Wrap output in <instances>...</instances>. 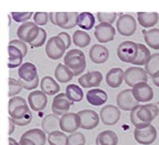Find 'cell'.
<instances>
[{"label":"cell","instance_id":"obj_1","mask_svg":"<svg viewBox=\"0 0 159 145\" xmlns=\"http://www.w3.org/2000/svg\"><path fill=\"white\" fill-rule=\"evenodd\" d=\"M64 65L73 73L74 76L80 75L87 67V61L84 52L80 49H70L63 58Z\"/></svg>","mask_w":159,"mask_h":145},{"label":"cell","instance_id":"obj_2","mask_svg":"<svg viewBox=\"0 0 159 145\" xmlns=\"http://www.w3.org/2000/svg\"><path fill=\"white\" fill-rule=\"evenodd\" d=\"M139 47L134 41H124L119 44L116 53L118 59L126 63H131L136 60Z\"/></svg>","mask_w":159,"mask_h":145},{"label":"cell","instance_id":"obj_3","mask_svg":"<svg viewBox=\"0 0 159 145\" xmlns=\"http://www.w3.org/2000/svg\"><path fill=\"white\" fill-rule=\"evenodd\" d=\"M45 50H46L47 56L49 59L55 61V60L61 59L64 55L66 47L62 39L60 36L55 35V36L50 37L47 41Z\"/></svg>","mask_w":159,"mask_h":145},{"label":"cell","instance_id":"obj_4","mask_svg":"<svg viewBox=\"0 0 159 145\" xmlns=\"http://www.w3.org/2000/svg\"><path fill=\"white\" fill-rule=\"evenodd\" d=\"M136 116L138 119L144 124H151L152 121L158 116L159 102L138 105L136 108Z\"/></svg>","mask_w":159,"mask_h":145},{"label":"cell","instance_id":"obj_5","mask_svg":"<svg viewBox=\"0 0 159 145\" xmlns=\"http://www.w3.org/2000/svg\"><path fill=\"white\" fill-rule=\"evenodd\" d=\"M124 81L129 87L133 88L140 83H147L148 75L144 69L139 66H131L124 72Z\"/></svg>","mask_w":159,"mask_h":145},{"label":"cell","instance_id":"obj_6","mask_svg":"<svg viewBox=\"0 0 159 145\" xmlns=\"http://www.w3.org/2000/svg\"><path fill=\"white\" fill-rule=\"evenodd\" d=\"M116 29L123 36H131L137 30V21L132 15L120 14L116 20Z\"/></svg>","mask_w":159,"mask_h":145},{"label":"cell","instance_id":"obj_7","mask_svg":"<svg viewBox=\"0 0 159 145\" xmlns=\"http://www.w3.org/2000/svg\"><path fill=\"white\" fill-rule=\"evenodd\" d=\"M39 29H40V27H38L34 21L29 20L27 22L21 23L18 27L17 36H18L19 40H20L24 43L31 44L37 37V35L39 34Z\"/></svg>","mask_w":159,"mask_h":145},{"label":"cell","instance_id":"obj_8","mask_svg":"<svg viewBox=\"0 0 159 145\" xmlns=\"http://www.w3.org/2000/svg\"><path fill=\"white\" fill-rule=\"evenodd\" d=\"M80 118V129L86 130H91L98 127L100 123V116L99 115L89 109H85L79 111L77 113Z\"/></svg>","mask_w":159,"mask_h":145},{"label":"cell","instance_id":"obj_9","mask_svg":"<svg viewBox=\"0 0 159 145\" xmlns=\"http://www.w3.org/2000/svg\"><path fill=\"white\" fill-rule=\"evenodd\" d=\"M157 138V129L151 124L148 127L134 130V140L142 145H150Z\"/></svg>","mask_w":159,"mask_h":145},{"label":"cell","instance_id":"obj_10","mask_svg":"<svg viewBox=\"0 0 159 145\" xmlns=\"http://www.w3.org/2000/svg\"><path fill=\"white\" fill-rule=\"evenodd\" d=\"M117 107L123 111H132L135 107L140 105V103L135 100L132 89H124L120 91L116 97Z\"/></svg>","mask_w":159,"mask_h":145},{"label":"cell","instance_id":"obj_11","mask_svg":"<svg viewBox=\"0 0 159 145\" xmlns=\"http://www.w3.org/2000/svg\"><path fill=\"white\" fill-rule=\"evenodd\" d=\"M121 116V111L117 106L113 104L105 105L100 112V118L105 126L116 125Z\"/></svg>","mask_w":159,"mask_h":145},{"label":"cell","instance_id":"obj_12","mask_svg":"<svg viewBox=\"0 0 159 145\" xmlns=\"http://www.w3.org/2000/svg\"><path fill=\"white\" fill-rule=\"evenodd\" d=\"M80 128V118L75 113H67L60 119V129L62 132L75 133Z\"/></svg>","mask_w":159,"mask_h":145},{"label":"cell","instance_id":"obj_13","mask_svg":"<svg viewBox=\"0 0 159 145\" xmlns=\"http://www.w3.org/2000/svg\"><path fill=\"white\" fill-rule=\"evenodd\" d=\"M74 104V102H70L65 93H59L57 94L51 104V110L53 115L57 116H62L65 114H67L70 110V107Z\"/></svg>","mask_w":159,"mask_h":145},{"label":"cell","instance_id":"obj_14","mask_svg":"<svg viewBox=\"0 0 159 145\" xmlns=\"http://www.w3.org/2000/svg\"><path fill=\"white\" fill-rule=\"evenodd\" d=\"M132 93L135 100L140 103H147L154 99V90L147 83H140L132 88Z\"/></svg>","mask_w":159,"mask_h":145},{"label":"cell","instance_id":"obj_15","mask_svg":"<svg viewBox=\"0 0 159 145\" xmlns=\"http://www.w3.org/2000/svg\"><path fill=\"white\" fill-rule=\"evenodd\" d=\"M94 35L100 43H108L115 39L116 29L108 23H100L95 27Z\"/></svg>","mask_w":159,"mask_h":145},{"label":"cell","instance_id":"obj_16","mask_svg":"<svg viewBox=\"0 0 159 145\" xmlns=\"http://www.w3.org/2000/svg\"><path fill=\"white\" fill-rule=\"evenodd\" d=\"M102 79L103 76L101 72L92 71L81 75L78 79V83L84 88H97V87H100Z\"/></svg>","mask_w":159,"mask_h":145},{"label":"cell","instance_id":"obj_17","mask_svg":"<svg viewBox=\"0 0 159 145\" xmlns=\"http://www.w3.org/2000/svg\"><path fill=\"white\" fill-rule=\"evenodd\" d=\"M27 102L30 109L34 112H41L48 104V97L41 90H34L28 95Z\"/></svg>","mask_w":159,"mask_h":145},{"label":"cell","instance_id":"obj_18","mask_svg":"<svg viewBox=\"0 0 159 145\" xmlns=\"http://www.w3.org/2000/svg\"><path fill=\"white\" fill-rule=\"evenodd\" d=\"M89 58L92 62L96 64H102L109 59V49L101 44H95L91 47L89 52Z\"/></svg>","mask_w":159,"mask_h":145},{"label":"cell","instance_id":"obj_19","mask_svg":"<svg viewBox=\"0 0 159 145\" xmlns=\"http://www.w3.org/2000/svg\"><path fill=\"white\" fill-rule=\"evenodd\" d=\"M18 75L20 79L25 82H31L38 77L37 68L32 62H24L19 67Z\"/></svg>","mask_w":159,"mask_h":145},{"label":"cell","instance_id":"obj_20","mask_svg":"<svg viewBox=\"0 0 159 145\" xmlns=\"http://www.w3.org/2000/svg\"><path fill=\"white\" fill-rule=\"evenodd\" d=\"M86 99L88 102L93 106H101L103 105L107 100H108V95L107 93L101 88H91L87 92Z\"/></svg>","mask_w":159,"mask_h":145},{"label":"cell","instance_id":"obj_21","mask_svg":"<svg viewBox=\"0 0 159 145\" xmlns=\"http://www.w3.org/2000/svg\"><path fill=\"white\" fill-rule=\"evenodd\" d=\"M124 72L121 68H112L106 74V84L112 88H119L124 82Z\"/></svg>","mask_w":159,"mask_h":145},{"label":"cell","instance_id":"obj_22","mask_svg":"<svg viewBox=\"0 0 159 145\" xmlns=\"http://www.w3.org/2000/svg\"><path fill=\"white\" fill-rule=\"evenodd\" d=\"M40 88H41V91L44 94L49 95V96L57 95L59 91L61 90L60 85L57 83V81L54 78H52L49 75H46L41 79Z\"/></svg>","mask_w":159,"mask_h":145},{"label":"cell","instance_id":"obj_23","mask_svg":"<svg viewBox=\"0 0 159 145\" xmlns=\"http://www.w3.org/2000/svg\"><path fill=\"white\" fill-rule=\"evenodd\" d=\"M60 117L53 115L49 114L44 116L41 122V128L42 130L46 134H50L54 131H58L60 129Z\"/></svg>","mask_w":159,"mask_h":145},{"label":"cell","instance_id":"obj_24","mask_svg":"<svg viewBox=\"0 0 159 145\" xmlns=\"http://www.w3.org/2000/svg\"><path fill=\"white\" fill-rule=\"evenodd\" d=\"M137 20L141 26L151 28L158 22L159 15L157 12H138Z\"/></svg>","mask_w":159,"mask_h":145},{"label":"cell","instance_id":"obj_25","mask_svg":"<svg viewBox=\"0 0 159 145\" xmlns=\"http://www.w3.org/2000/svg\"><path fill=\"white\" fill-rule=\"evenodd\" d=\"M8 68L13 69V68H17L20 67L22 64V61H23V54L22 52L17 48L14 46H10L8 45Z\"/></svg>","mask_w":159,"mask_h":145},{"label":"cell","instance_id":"obj_26","mask_svg":"<svg viewBox=\"0 0 159 145\" xmlns=\"http://www.w3.org/2000/svg\"><path fill=\"white\" fill-rule=\"evenodd\" d=\"M118 136L113 130H103L98 134L96 145H117Z\"/></svg>","mask_w":159,"mask_h":145},{"label":"cell","instance_id":"obj_27","mask_svg":"<svg viewBox=\"0 0 159 145\" xmlns=\"http://www.w3.org/2000/svg\"><path fill=\"white\" fill-rule=\"evenodd\" d=\"M21 138L29 139L35 145H45L47 142L46 133L39 129H32L24 132L21 136Z\"/></svg>","mask_w":159,"mask_h":145},{"label":"cell","instance_id":"obj_28","mask_svg":"<svg viewBox=\"0 0 159 145\" xmlns=\"http://www.w3.org/2000/svg\"><path fill=\"white\" fill-rule=\"evenodd\" d=\"M143 34L146 44L153 49H159V29L152 28L150 30H143Z\"/></svg>","mask_w":159,"mask_h":145},{"label":"cell","instance_id":"obj_29","mask_svg":"<svg viewBox=\"0 0 159 145\" xmlns=\"http://www.w3.org/2000/svg\"><path fill=\"white\" fill-rule=\"evenodd\" d=\"M54 75L56 80H58L61 83L70 82L74 77L73 73L70 71V69L62 63H59L56 66L54 71Z\"/></svg>","mask_w":159,"mask_h":145},{"label":"cell","instance_id":"obj_30","mask_svg":"<svg viewBox=\"0 0 159 145\" xmlns=\"http://www.w3.org/2000/svg\"><path fill=\"white\" fill-rule=\"evenodd\" d=\"M95 16L90 12H82L77 18V26L83 30H91L95 25Z\"/></svg>","mask_w":159,"mask_h":145},{"label":"cell","instance_id":"obj_31","mask_svg":"<svg viewBox=\"0 0 159 145\" xmlns=\"http://www.w3.org/2000/svg\"><path fill=\"white\" fill-rule=\"evenodd\" d=\"M65 95L72 102H79L84 98V92L82 88L75 84H70L66 87Z\"/></svg>","mask_w":159,"mask_h":145},{"label":"cell","instance_id":"obj_32","mask_svg":"<svg viewBox=\"0 0 159 145\" xmlns=\"http://www.w3.org/2000/svg\"><path fill=\"white\" fill-rule=\"evenodd\" d=\"M72 40H73V43L76 47L83 48L88 47L90 44L91 38H90V35L87 32L83 30H77L74 33Z\"/></svg>","mask_w":159,"mask_h":145},{"label":"cell","instance_id":"obj_33","mask_svg":"<svg viewBox=\"0 0 159 145\" xmlns=\"http://www.w3.org/2000/svg\"><path fill=\"white\" fill-rule=\"evenodd\" d=\"M138 47H139L138 55H137L136 60L132 62V64H134V66L145 65L149 58L151 57V52L148 49V48L143 44H138Z\"/></svg>","mask_w":159,"mask_h":145},{"label":"cell","instance_id":"obj_34","mask_svg":"<svg viewBox=\"0 0 159 145\" xmlns=\"http://www.w3.org/2000/svg\"><path fill=\"white\" fill-rule=\"evenodd\" d=\"M47 140L49 145H68V136L60 130L48 134Z\"/></svg>","mask_w":159,"mask_h":145},{"label":"cell","instance_id":"obj_35","mask_svg":"<svg viewBox=\"0 0 159 145\" xmlns=\"http://www.w3.org/2000/svg\"><path fill=\"white\" fill-rule=\"evenodd\" d=\"M145 72L150 76H153L156 73L159 72V53H154L151 55L145 64Z\"/></svg>","mask_w":159,"mask_h":145},{"label":"cell","instance_id":"obj_36","mask_svg":"<svg viewBox=\"0 0 159 145\" xmlns=\"http://www.w3.org/2000/svg\"><path fill=\"white\" fill-rule=\"evenodd\" d=\"M29 111H31L29 109V105L28 104H23L20 106H18L17 108H15L13 111L9 112V117L13 120H20Z\"/></svg>","mask_w":159,"mask_h":145},{"label":"cell","instance_id":"obj_37","mask_svg":"<svg viewBox=\"0 0 159 145\" xmlns=\"http://www.w3.org/2000/svg\"><path fill=\"white\" fill-rule=\"evenodd\" d=\"M68 145H86V137L81 132H75L68 136Z\"/></svg>","mask_w":159,"mask_h":145},{"label":"cell","instance_id":"obj_38","mask_svg":"<svg viewBox=\"0 0 159 145\" xmlns=\"http://www.w3.org/2000/svg\"><path fill=\"white\" fill-rule=\"evenodd\" d=\"M116 17H117V14L116 12H112V13L98 12L97 13V18L100 23H108L112 25L116 20Z\"/></svg>","mask_w":159,"mask_h":145},{"label":"cell","instance_id":"obj_39","mask_svg":"<svg viewBox=\"0 0 159 145\" xmlns=\"http://www.w3.org/2000/svg\"><path fill=\"white\" fill-rule=\"evenodd\" d=\"M8 85H9V92H8V96L10 98L17 96L22 89L21 85L20 84L19 80L14 79L12 77H10L8 79Z\"/></svg>","mask_w":159,"mask_h":145},{"label":"cell","instance_id":"obj_40","mask_svg":"<svg viewBox=\"0 0 159 145\" xmlns=\"http://www.w3.org/2000/svg\"><path fill=\"white\" fill-rule=\"evenodd\" d=\"M11 19L16 22L24 23L29 21L32 16H34L33 12H11L10 13Z\"/></svg>","mask_w":159,"mask_h":145},{"label":"cell","instance_id":"obj_41","mask_svg":"<svg viewBox=\"0 0 159 145\" xmlns=\"http://www.w3.org/2000/svg\"><path fill=\"white\" fill-rule=\"evenodd\" d=\"M46 41H47V32H46L45 29H43V28L40 27V29H39V34H38L37 37L35 38L34 41H33V42H32L31 44H29V45H30V47H31L32 48H40V47H42V46L46 43Z\"/></svg>","mask_w":159,"mask_h":145},{"label":"cell","instance_id":"obj_42","mask_svg":"<svg viewBox=\"0 0 159 145\" xmlns=\"http://www.w3.org/2000/svg\"><path fill=\"white\" fill-rule=\"evenodd\" d=\"M48 21V12H35L34 14V22L37 26H44Z\"/></svg>","mask_w":159,"mask_h":145},{"label":"cell","instance_id":"obj_43","mask_svg":"<svg viewBox=\"0 0 159 145\" xmlns=\"http://www.w3.org/2000/svg\"><path fill=\"white\" fill-rule=\"evenodd\" d=\"M23 104H28V102L22 97L15 96V97L10 98V100L8 102V113L13 111L18 106H20V105H23Z\"/></svg>","mask_w":159,"mask_h":145},{"label":"cell","instance_id":"obj_44","mask_svg":"<svg viewBox=\"0 0 159 145\" xmlns=\"http://www.w3.org/2000/svg\"><path fill=\"white\" fill-rule=\"evenodd\" d=\"M68 22V12H56V25L64 29Z\"/></svg>","mask_w":159,"mask_h":145},{"label":"cell","instance_id":"obj_45","mask_svg":"<svg viewBox=\"0 0 159 145\" xmlns=\"http://www.w3.org/2000/svg\"><path fill=\"white\" fill-rule=\"evenodd\" d=\"M32 120H33V114H32L31 111H29V112H28L21 119H20V120H13V119H12V121H13V123L15 124V126H20V127H24V126L29 125V124L32 122Z\"/></svg>","mask_w":159,"mask_h":145},{"label":"cell","instance_id":"obj_46","mask_svg":"<svg viewBox=\"0 0 159 145\" xmlns=\"http://www.w3.org/2000/svg\"><path fill=\"white\" fill-rule=\"evenodd\" d=\"M79 13L77 12H68V22L64 29H72L77 25V18Z\"/></svg>","mask_w":159,"mask_h":145},{"label":"cell","instance_id":"obj_47","mask_svg":"<svg viewBox=\"0 0 159 145\" xmlns=\"http://www.w3.org/2000/svg\"><path fill=\"white\" fill-rule=\"evenodd\" d=\"M20 84L21 85L22 88L26 89V90H33L34 88H36L39 85V77L35 78L34 80L31 81V82H25L21 79H18Z\"/></svg>","mask_w":159,"mask_h":145},{"label":"cell","instance_id":"obj_48","mask_svg":"<svg viewBox=\"0 0 159 145\" xmlns=\"http://www.w3.org/2000/svg\"><path fill=\"white\" fill-rule=\"evenodd\" d=\"M9 45H10V46L16 47L17 48H19V49L22 52V54H23L24 57L26 56V54H27V52H28V48H27L26 43H24V42L19 40V39H13V40H11V41L9 42Z\"/></svg>","mask_w":159,"mask_h":145},{"label":"cell","instance_id":"obj_49","mask_svg":"<svg viewBox=\"0 0 159 145\" xmlns=\"http://www.w3.org/2000/svg\"><path fill=\"white\" fill-rule=\"evenodd\" d=\"M58 36H60V37L62 39V41H63L64 44H65L66 49H68V48L71 47L72 42H73V41H72V38H71V36H70V34H67L66 32H61V33L58 34Z\"/></svg>","mask_w":159,"mask_h":145},{"label":"cell","instance_id":"obj_50","mask_svg":"<svg viewBox=\"0 0 159 145\" xmlns=\"http://www.w3.org/2000/svg\"><path fill=\"white\" fill-rule=\"evenodd\" d=\"M18 145H35L34 143H33L31 140L29 139H25V138H20V140L19 141Z\"/></svg>","mask_w":159,"mask_h":145},{"label":"cell","instance_id":"obj_51","mask_svg":"<svg viewBox=\"0 0 159 145\" xmlns=\"http://www.w3.org/2000/svg\"><path fill=\"white\" fill-rule=\"evenodd\" d=\"M152 80H153V83L156 87L159 88V72L156 73L153 76H152Z\"/></svg>","mask_w":159,"mask_h":145},{"label":"cell","instance_id":"obj_52","mask_svg":"<svg viewBox=\"0 0 159 145\" xmlns=\"http://www.w3.org/2000/svg\"><path fill=\"white\" fill-rule=\"evenodd\" d=\"M48 20L54 25H56V12H49L48 13Z\"/></svg>","mask_w":159,"mask_h":145},{"label":"cell","instance_id":"obj_53","mask_svg":"<svg viewBox=\"0 0 159 145\" xmlns=\"http://www.w3.org/2000/svg\"><path fill=\"white\" fill-rule=\"evenodd\" d=\"M8 121H9V131H8V134L11 135L14 132V130H15V124L13 123V121H12V119L10 117H8Z\"/></svg>","mask_w":159,"mask_h":145},{"label":"cell","instance_id":"obj_54","mask_svg":"<svg viewBox=\"0 0 159 145\" xmlns=\"http://www.w3.org/2000/svg\"><path fill=\"white\" fill-rule=\"evenodd\" d=\"M8 142H9V145H18V143L11 137L8 139Z\"/></svg>","mask_w":159,"mask_h":145},{"label":"cell","instance_id":"obj_55","mask_svg":"<svg viewBox=\"0 0 159 145\" xmlns=\"http://www.w3.org/2000/svg\"><path fill=\"white\" fill-rule=\"evenodd\" d=\"M158 123H159V118H158Z\"/></svg>","mask_w":159,"mask_h":145}]
</instances>
